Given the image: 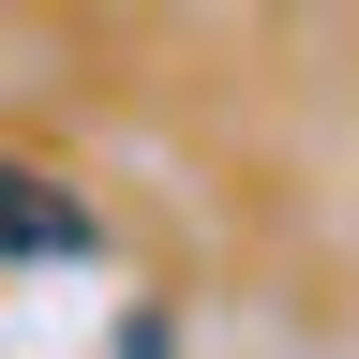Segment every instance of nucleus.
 Masks as SVG:
<instances>
[{
  "label": "nucleus",
  "instance_id": "obj_1",
  "mask_svg": "<svg viewBox=\"0 0 359 359\" xmlns=\"http://www.w3.org/2000/svg\"><path fill=\"white\" fill-rule=\"evenodd\" d=\"M0 255H90V210L45 165H0Z\"/></svg>",
  "mask_w": 359,
  "mask_h": 359
}]
</instances>
